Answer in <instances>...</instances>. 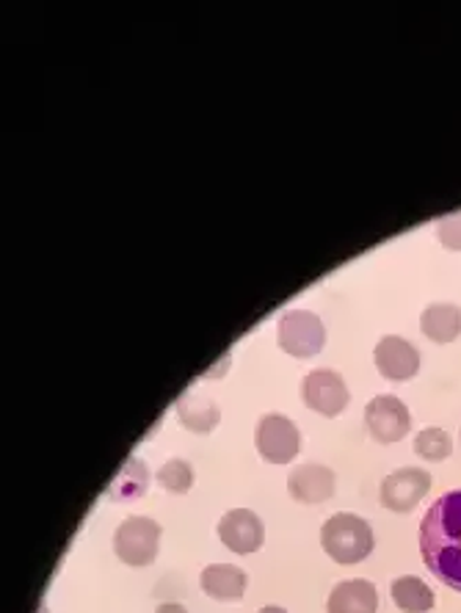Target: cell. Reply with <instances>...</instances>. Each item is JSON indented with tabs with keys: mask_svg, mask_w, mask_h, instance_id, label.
<instances>
[{
	"mask_svg": "<svg viewBox=\"0 0 461 613\" xmlns=\"http://www.w3.org/2000/svg\"><path fill=\"white\" fill-rule=\"evenodd\" d=\"M260 613H287V611H285V607H279V605H265Z\"/></svg>",
	"mask_w": 461,
	"mask_h": 613,
	"instance_id": "7402d4cb",
	"label": "cell"
},
{
	"mask_svg": "<svg viewBox=\"0 0 461 613\" xmlns=\"http://www.w3.org/2000/svg\"><path fill=\"white\" fill-rule=\"evenodd\" d=\"M420 329L433 343H453L461 335V307L455 304H431L420 316Z\"/></svg>",
	"mask_w": 461,
	"mask_h": 613,
	"instance_id": "5bb4252c",
	"label": "cell"
},
{
	"mask_svg": "<svg viewBox=\"0 0 461 613\" xmlns=\"http://www.w3.org/2000/svg\"><path fill=\"white\" fill-rule=\"evenodd\" d=\"M177 420L194 434H210L221 420L219 406L199 393H188L177 401Z\"/></svg>",
	"mask_w": 461,
	"mask_h": 613,
	"instance_id": "9a60e30c",
	"label": "cell"
},
{
	"mask_svg": "<svg viewBox=\"0 0 461 613\" xmlns=\"http://www.w3.org/2000/svg\"><path fill=\"white\" fill-rule=\"evenodd\" d=\"M431 490V475L422 468H400L382 481V506L395 514H406Z\"/></svg>",
	"mask_w": 461,
	"mask_h": 613,
	"instance_id": "ba28073f",
	"label": "cell"
},
{
	"mask_svg": "<svg viewBox=\"0 0 461 613\" xmlns=\"http://www.w3.org/2000/svg\"><path fill=\"white\" fill-rule=\"evenodd\" d=\"M453 450V439H450L448 431L442 428H422L420 434L415 437V453L426 462H444Z\"/></svg>",
	"mask_w": 461,
	"mask_h": 613,
	"instance_id": "ac0fdd59",
	"label": "cell"
},
{
	"mask_svg": "<svg viewBox=\"0 0 461 613\" xmlns=\"http://www.w3.org/2000/svg\"><path fill=\"white\" fill-rule=\"evenodd\" d=\"M246 572L241 567H232V563H210L199 574V585L208 596L219 602H238L246 594Z\"/></svg>",
	"mask_w": 461,
	"mask_h": 613,
	"instance_id": "7c38bea8",
	"label": "cell"
},
{
	"mask_svg": "<svg viewBox=\"0 0 461 613\" xmlns=\"http://www.w3.org/2000/svg\"><path fill=\"white\" fill-rule=\"evenodd\" d=\"M276 343L296 360H310V357L321 354L323 343H327V329L316 313L287 310L276 324Z\"/></svg>",
	"mask_w": 461,
	"mask_h": 613,
	"instance_id": "3957f363",
	"label": "cell"
},
{
	"mask_svg": "<svg viewBox=\"0 0 461 613\" xmlns=\"http://www.w3.org/2000/svg\"><path fill=\"white\" fill-rule=\"evenodd\" d=\"M150 486V473H146V464L139 462V459H128L124 468L119 470L113 484L108 486V495L117 497V501H133V497H141Z\"/></svg>",
	"mask_w": 461,
	"mask_h": 613,
	"instance_id": "e0dca14e",
	"label": "cell"
},
{
	"mask_svg": "<svg viewBox=\"0 0 461 613\" xmlns=\"http://www.w3.org/2000/svg\"><path fill=\"white\" fill-rule=\"evenodd\" d=\"M420 556L437 580L461 594V490L444 492L420 523Z\"/></svg>",
	"mask_w": 461,
	"mask_h": 613,
	"instance_id": "6da1fadb",
	"label": "cell"
},
{
	"mask_svg": "<svg viewBox=\"0 0 461 613\" xmlns=\"http://www.w3.org/2000/svg\"><path fill=\"white\" fill-rule=\"evenodd\" d=\"M321 545L332 561L351 567V563L365 561L373 552V530L356 514H334V517H329L323 523Z\"/></svg>",
	"mask_w": 461,
	"mask_h": 613,
	"instance_id": "7a4b0ae2",
	"label": "cell"
},
{
	"mask_svg": "<svg viewBox=\"0 0 461 613\" xmlns=\"http://www.w3.org/2000/svg\"><path fill=\"white\" fill-rule=\"evenodd\" d=\"M365 426L376 442L393 445L409 434L411 415L404 401L395 398V395H376L365 406Z\"/></svg>",
	"mask_w": 461,
	"mask_h": 613,
	"instance_id": "52a82bcc",
	"label": "cell"
},
{
	"mask_svg": "<svg viewBox=\"0 0 461 613\" xmlns=\"http://www.w3.org/2000/svg\"><path fill=\"white\" fill-rule=\"evenodd\" d=\"M161 550V525L152 517H128L113 534V552L128 567H150Z\"/></svg>",
	"mask_w": 461,
	"mask_h": 613,
	"instance_id": "277c9868",
	"label": "cell"
},
{
	"mask_svg": "<svg viewBox=\"0 0 461 613\" xmlns=\"http://www.w3.org/2000/svg\"><path fill=\"white\" fill-rule=\"evenodd\" d=\"M219 539L221 545L230 547L238 556L257 552L265 539L263 519L254 512H249V508H232L219 519Z\"/></svg>",
	"mask_w": 461,
	"mask_h": 613,
	"instance_id": "30bf717a",
	"label": "cell"
},
{
	"mask_svg": "<svg viewBox=\"0 0 461 613\" xmlns=\"http://www.w3.org/2000/svg\"><path fill=\"white\" fill-rule=\"evenodd\" d=\"M158 484L172 495H186L194 486V468L186 459H169L164 468L158 470Z\"/></svg>",
	"mask_w": 461,
	"mask_h": 613,
	"instance_id": "d6986e66",
	"label": "cell"
},
{
	"mask_svg": "<svg viewBox=\"0 0 461 613\" xmlns=\"http://www.w3.org/2000/svg\"><path fill=\"white\" fill-rule=\"evenodd\" d=\"M393 602L404 613H428L433 607V591L428 589L426 580L404 574L393 580Z\"/></svg>",
	"mask_w": 461,
	"mask_h": 613,
	"instance_id": "2e32d148",
	"label": "cell"
},
{
	"mask_svg": "<svg viewBox=\"0 0 461 613\" xmlns=\"http://www.w3.org/2000/svg\"><path fill=\"white\" fill-rule=\"evenodd\" d=\"M254 445L268 464H290L301 450V434L290 417L271 412L260 417L254 428Z\"/></svg>",
	"mask_w": 461,
	"mask_h": 613,
	"instance_id": "5b68a950",
	"label": "cell"
},
{
	"mask_svg": "<svg viewBox=\"0 0 461 613\" xmlns=\"http://www.w3.org/2000/svg\"><path fill=\"white\" fill-rule=\"evenodd\" d=\"M437 238L444 249L461 252V214L444 216L437 221Z\"/></svg>",
	"mask_w": 461,
	"mask_h": 613,
	"instance_id": "ffe728a7",
	"label": "cell"
},
{
	"mask_svg": "<svg viewBox=\"0 0 461 613\" xmlns=\"http://www.w3.org/2000/svg\"><path fill=\"white\" fill-rule=\"evenodd\" d=\"M334 490H338V475L327 464H298L287 475V492H290V497L298 503H307V506L332 501Z\"/></svg>",
	"mask_w": 461,
	"mask_h": 613,
	"instance_id": "8fae6325",
	"label": "cell"
},
{
	"mask_svg": "<svg viewBox=\"0 0 461 613\" xmlns=\"http://www.w3.org/2000/svg\"><path fill=\"white\" fill-rule=\"evenodd\" d=\"M378 591L371 580H343L332 589L327 613H376Z\"/></svg>",
	"mask_w": 461,
	"mask_h": 613,
	"instance_id": "4fadbf2b",
	"label": "cell"
},
{
	"mask_svg": "<svg viewBox=\"0 0 461 613\" xmlns=\"http://www.w3.org/2000/svg\"><path fill=\"white\" fill-rule=\"evenodd\" d=\"M301 398L304 404L310 406L312 412L323 417H338L340 412L349 406V387H345V379L340 376L332 368H318L310 371L301 382Z\"/></svg>",
	"mask_w": 461,
	"mask_h": 613,
	"instance_id": "8992f818",
	"label": "cell"
},
{
	"mask_svg": "<svg viewBox=\"0 0 461 613\" xmlns=\"http://www.w3.org/2000/svg\"><path fill=\"white\" fill-rule=\"evenodd\" d=\"M155 613H188V611L180 605V602H164V605H158V611Z\"/></svg>",
	"mask_w": 461,
	"mask_h": 613,
	"instance_id": "44dd1931",
	"label": "cell"
},
{
	"mask_svg": "<svg viewBox=\"0 0 461 613\" xmlns=\"http://www.w3.org/2000/svg\"><path fill=\"white\" fill-rule=\"evenodd\" d=\"M373 362H376L378 373L389 382H409L420 371V354L409 340L398 338V335H387L373 349Z\"/></svg>",
	"mask_w": 461,
	"mask_h": 613,
	"instance_id": "9c48e42d",
	"label": "cell"
}]
</instances>
